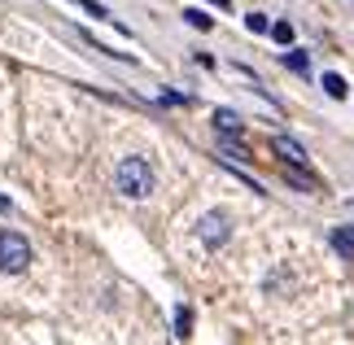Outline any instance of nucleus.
I'll list each match as a JSON object with an SVG mask.
<instances>
[{"label":"nucleus","instance_id":"obj_4","mask_svg":"<svg viewBox=\"0 0 354 345\" xmlns=\"http://www.w3.org/2000/svg\"><path fill=\"white\" fill-rule=\"evenodd\" d=\"M271 149H276V153L289 162V167H306V149L293 140V136H276V140H271Z\"/></svg>","mask_w":354,"mask_h":345},{"label":"nucleus","instance_id":"obj_3","mask_svg":"<svg viewBox=\"0 0 354 345\" xmlns=\"http://www.w3.org/2000/svg\"><path fill=\"white\" fill-rule=\"evenodd\" d=\"M197 236L206 250H219V245H227V236H232V218H227L223 210H210V214H201V223H197Z\"/></svg>","mask_w":354,"mask_h":345},{"label":"nucleus","instance_id":"obj_8","mask_svg":"<svg viewBox=\"0 0 354 345\" xmlns=\"http://www.w3.org/2000/svg\"><path fill=\"white\" fill-rule=\"evenodd\" d=\"M175 337H180V341H188V337H193V310H188V306H180V310H175Z\"/></svg>","mask_w":354,"mask_h":345},{"label":"nucleus","instance_id":"obj_11","mask_svg":"<svg viewBox=\"0 0 354 345\" xmlns=\"http://www.w3.org/2000/svg\"><path fill=\"white\" fill-rule=\"evenodd\" d=\"M184 22L197 26V31H210V26H214V18H210V13H201V9H184Z\"/></svg>","mask_w":354,"mask_h":345},{"label":"nucleus","instance_id":"obj_5","mask_svg":"<svg viewBox=\"0 0 354 345\" xmlns=\"http://www.w3.org/2000/svg\"><path fill=\"white\" fill-rule=\"evenodd\" d=\"M214 127H219V136H236V140H241L245 122H241L236 109H214Z\"/></svg>","mask_w":354,"mask_h":345},{"label":"nucleus","instance_id":"obj_1","mask_svg":"<svg viewBox=\"0 0 354 345\" xmlns=\"http://www.w3.org/2000/svg\"><path fill=\"white\" fill-rule=\"evenodd\" d=\"M114 184H118V192L122 197H131V201H140V197H149L153 192V167H149L145 158H122L118 162V171H114Z\"/></svg>","mask_w":354,"mask_h":345},{"label":"nucleus","instance_id":"obj_16","mask_svg":"<svg viewBox=\"0 0 354 345\" xmlns=\"http://www.w3.org/2000/svg\"><path fill=\"white\" fill-rule=\"evenodd\" d=\"M9 210V197H0V214H5Z\"/></svg>","mask_w":354,"mask_h":345},{"label":"nucleus","instance_id":"obj_14","mask_svg":"<svg viewBox=\"0 0 354 345\" xmlns=\"http://www.w3.org/2000/svg\"><path fill=\"white\" fill-rule=\"evenodd\" d=\"M245 26H250L254 35H267V26H271V22H267V13H250V18H245Z\"/></svg>","mask_w":354,"mask_h":345},{"label":"nucleus","instance_id":"obj_10","mask_svg":"<svg viewBox=\"0 0 354 345\" xmlns=\"http://www.w3.org/2000/svg\"><path fill=\"white\" fill-rule=\"evenodd\" d=\"M75 5H79V9H84V13H92V18H101V22H114V13H110V9H105V5H101V0H75Z\"/></svg>","mask_w":354,"mask_h":345},{"label":"nucleus","instance_id":"obj_7","mask_svg":"<svg viewBox=\"0 0 354 345\" xmlns=\"http://www.w3.org/2000/svg\"><path fill=\"white\" fill-rule=\"evenodd\" d=\"M280 62L289 66L293 75H310V53H302V48H289V53H284Z\"/></svg>","mask_w":354,"mask_h":345},{"label":"nucleus","instance_id":"obj_13","mask_svg":"<svg viewBox=\"0 0 354 345\" xmlns=\"http://www.w3.org/2000/svg\"><path fill=\"white\" fill-rule=\"evenodd\" d=\"M267 31H271V39H276V44H293V26H289V22H271Z\"/></svg>","mask_w":354,"mask_h":345},{"label":"nucleus","instance_id":"obj_15","mask_svg":"<svg viewBox=\"0 0 354 345\" xmlns=\"http://www.w3.org/2000/svg\"><path fill=\"white\" fill-rule=\"evenodd\" d=\"M162 105H188V96H180V92H162Z\"/></svg>","mask_w":354,"mask_h":345},{"label":"nucleus","instance_id":"obj_12","mask_svg":"<svg viewBox=\"0 0 354 345\" xmlns=\"http://www.w3.org/2000/svg\"><path fill=\"white\" fill-rule=\"evenodd\" d=\"M284 179H289L293 188H302V192H315V188H319L315 179H310V175H302V171H297V167H293V171H284Z\"/></svg>","mask_w":354,"mask_h":345},{"label":"nucleus","instance_id":"obj_9","mask_svg":"<svg viewBox=\"0 0 354 345\" xmlns=\"http://www.w3.org/2000/svg\"><path fill=\"white\" fill-rule=\"evenodd\" d=\"M324 92H328L333 101H346V92H350V88H346V79H342V75H324Z\"/></svg>","mask_w":354,"mask_h":345},{"label":"nucleus","instance_id":"obj_6","mask_svg":"<svg viewBox=\"0 0 354 345\" xmlns=\"http://www.w3.org/2000/svg\"><path fill=\"white\" fill-rule=\"evenodd\" d=\"M333 250L342 258H354V227H333Z\"/></svg>","mask_w":354,"mask_h":345},{"label":"nucleus","instance_id":"obj_2","mask_svg":"<svg viewBox=\"0 0 354 345\" xmlns=\"http://www.w3.org/2000/svg\"><path fill=\"white\" fill-rule=\"evenodd\" d=\"M31 267V245H26L22 232H0V271L18 275Z\"/></svg>","mask_w":354,"mask_h":345}]
</instances>
